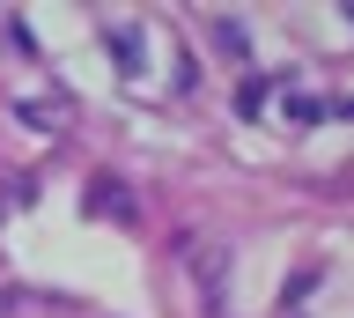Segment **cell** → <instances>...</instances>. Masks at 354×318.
Segmentation results:
<instances>
[{"label":"cell","mask_w":354,"mask_h":318,"mask_svg":"<svg viewBox=\"0 0 354 318\" xmlns=\"http://www.w3.org/2000/svg\"><path fill=\"white\" fill-rule=\"evenodd\" d=\"M339 15H347V23H354V0H347V8H339Z\"/></svg>","instance_id":"cell-4"},{"label":"cell","mask_w":354,"mask_h":318,"mask_svg":"<svg viewBox=\"0 0 354 318\" xmlns=\"http://www.w3.org/2000/svg\"><path fill=\"white\" fill-rule=\"evenodd\" d=\"M266 104H273V82H266V74H251V82L236 89V112H243V118H259Z\"/></svg>","instance_id":"cell-1"},{"label":"cell","mask_w":354,"mask_h":318,"mask_svg":"<svg viewBox=\"0 0 354 318\" xmlns=\"http://www.w3.org/2000/svg\"><path fill=\"white\" fill-rule=\"evenodd\" d=\"M15 118L22 126H66V104L52 96V104H15Z\"/></svg>","instance_id":"cell-2"},{"label":"cell","mask_w":354,"mask_h":318,"mask_svg":"<svg viewBox=\"0 0 354 318\" xmlns=\"http://www.w3.org/2000/svg\"><path fill=\"white\" fill-rule=\"evenodd\" d=\"M111 60L126 74H140V37H133V30H111Z\"/></svg>","instance_id":"cell-3"}]
</instances>
